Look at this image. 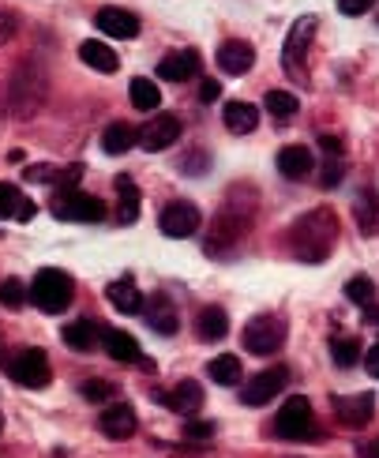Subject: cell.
Instances as JSON below:
<instances>
[{"instance_id":"484cf974","label":"cell","mask_w":379,"mask_h":458,"mask_svg":"<svg viewBox=\"0 0 379 458\" xmlns=\"http://www.w3.org/2000/svg\"><path fill=\"white\" fill-rule=\"evenodd\" d=\"M136 143H139V131L131 124H124V121H113L102 131V150H105V155H128Z\"/></svg>"},{"instance_id":"5bb4252c","label":"cell","mask_w":379,"mask_h":458,"mask_svg":"<svg viewBox=\"0 0 379 458\" xmlns=\"http://www.w3.org/2000/svg\"><path fill=\"white\" fill-rule=\"evenodd\" d=\"M196 75H199L196 49H177V53L162 56V64H158V80H169V83H188V80H196Z\"/></svg>"},{"instance_id":"ac0fdd59","label":"cell","mask_w":379,"mask_h":458,"mask_svg":"<svg viewBox=\"0 0 379 458\" xmlns=\"http://www.w3.org/2000/svg\"><path fill=\"white\" fill-rule=\"evenodd\" d=\"M94 23H98L102 34L121 38V42H128V38H136V34H139V15H136V12H128V8H102Z\"/></svg>"},{"instance_id":"7c38bea8","label":"cell","mask_w":379,"mask_h":458,"mask_svg":"<svg viewBox=\"0 0 379 458\" xmlns=\"http://www.w3.org/2000/svg\"><path fill=\"white\" fill-rule=\"evenodd\" d=\"M158 225H162V233L165 237H173V241H188L196 233V229L203 225V215L196 211L192 203H169L165 211H162V218H158Z\"/></svg>"},{"instance_id":"4316f807","label":"cell","mask_w":379,"mask_h":458,"mask_svg":"<svg viewBox=\"0 0 379 458\" xmlns=\"http://www.w3.org/2000/svg\"><path fill=\"white\" fill-rule=\"evenodd\" d=\"M353 218H357V229H361L365 237H375L379 233V199H375V192H361V196H357Z\"/></svg>"},{"instance_id":"f35d334b","label":"cell","mask_w":379,"mask_h":458,"mask_svg":"<svg viewBox=\"0 0 379 458\" xmlns=\"http://www.w3.org/2000/svg\"><path fill=\"white\" fill-rule=\"evenodd\" d=\"M184 436H188V440H199V444H206V440H211V436H215V425H211V421H196V417H188Z\"/></svg>"},{"instance_id":"7dc6e473","label":"cell","mask_w":379,"mask_h":458,"mask_svg":"<svg viewBox=\"0 0 379 458\" xmlns=\"http://www.w3.org/2000/svg\"><path fill=\"white\" fill-rule=\"evenodd\" d=\"M319 143H324V150H334V155H342V143L331 140V136H319Z\"/></svg>"},{"instance_id":"74e56055","label":"cell","mask_w":379,"mask_h":458,"mask_svg":"<svg viewBox=\"0 0 379 458\" xmlns=\"http://www.w3.org/2000/svg\"><path fill=\"white\" fill-rule=\"evenodd\" d=\"M83 181V165H64V169H56V192H72L75 184Z\"/></svg>"},{"instance_id":"ba28073f","label":"cell","mask_w":379,"mask_h":458,"mask_svg":"<svg viewBox=\"0 0 379 458\" xmlns=\"http://www.w3.org/2000/svg\"><path fill=\"white\" fill-rule=\"evenodd\" d=\"M46 102V80L38 68H19L12 75V109L19 117H30L38 113V106Z\"/></svg>"},{"instance_id":"6da1fadb","label":"cell","mask_w":379,"mask_h":458,"mask_svg":"<svg viewBox=\"0 0 379 458\" xmlns=\"http://www.w3.org/2000/svg\"><path fill=\"white\" fill-rule=\"evenodd\" d=\"M338 241V218L331 207H316L305 218H297L290 229V252L300 263H324Z\"/></svg>"},{"instance_id":"681fc988","label":"cell","mask_w":379,"mask_h":458,"mask_svg":"<svg viewBox=\"0 0 379 458\" xmlns=\"http://www.w3.org/2000/svg\"><path fill=\"white\" fill-rule=\"evenodd\" d=\"M199 165H203V155H192V158H188V174H192V177H196V174H203Z\"/></svg>"},{"instance_id":"f6af8a7d","label":"cell","mask_w":379,"mask_h":458,"mask_svg":"<svg viewBox=\"0 0 379 458\" xmlns=\"http://www.w3.org/2000/svg\"><path fill=\"white\" fill-rule=\"evenodd\" d=\"M12 34H15V19L8 12H0V46L12 42Z\"/></svg>"},{"instance_id":"1f68e13d","label":"cell","mask_w":379,"mask_h":458,"mask_svg":"<svg viewBox=\"0 0 379 458\" xmlns=\"http://www.w3.org/2000/svg\"><path fill=\"white\" fill-rule=\"evenodd\" d=\"M331 357L338 369H353L357 360H361V342L357 338H334L331 342Z\"/></svg>"},{"instance_id":"8992f818","label":"cell","mask_w":379,"mask_h":458,"mask_svg":"<svg viewBox=\"0 0 379 458\" xmlns=\"http://www.w3.org/2000/svg\"><path fill=\"white\" fill-rule=\"evenodd\" d=\"M53 215L61 222H102L105 203L98 196H87V192H80V188H72V192L53 196Z\"/></svg>"},{"instance_id":"d6986e66","label":"cell","mask_w":379,"mask_h":458,"mask_svg":"<svg viewBox=\"0 0 379 458\" xmlns=\"http://www.w3.org/2000/svg\"><path fill=\"white\" fill-rule=\"evenodd\" d=\"M215 56H218V68L225 75H244V72H252V64H256V49L248 42H237V38L222 42Z\"/></svg>"},{"instance_id":"44dd1931","label":"cell","mask_w":379,"mask_h":458,"mask_svg":"<svg viewBox=\"0 0 379 458\" xmlns=\"http://www.w3.org/2000/svg\"><path fill=\"white\" fill-rule=\"evenodd\" d=\"M312 150L308 147H282L278 150V174L286 181H308L312 177Z\"/></svg>"},{"instance_id":"3957f363","label":"cell","mask_w":379,"mask_h":458,"mask_svg":"<svg viewBox=\"0 0 379 458\" xmlns=\"http://www.w3.org/2000/svg\"><path fill=\"white\" fill-rule=\"evenodd\" d=\"M244 350L256 353V357H271L278 353L282 346H286V319L282 316H256L248 327H244Z\"/></svg>"},{"instance_id":"9a60e30c","label":"cell","mask_w":379,"mask_h":458,"mask_svg":"<svg viewBox=\"0 0 379 458\" xmlns=\"http://www.w3.org/2000/svg\"><path fill=\"white\" fill-rule=\"evenodd\" d=\"M102 350L113 357V360H121V365H150V360L139 353V342L131 338L128 331H117V327H109L102 335ZM155 369V365H150Z\"/></svg>"},{"instance_id":"ffe728a7","label":"cell","mask_w":379,"mask_h":458,"mask_svg":"<svg viewBox=\"0 0 379 458\" xmlns=\"http://www.w3.org/2000/svg\"><path fill=\"white\" fill-rule=\"evenodd\" d=\"M143 316L150 323V331H158V335H177V327H181V316L165 293L150 297V304H143Z\"/></svg>"},{"instance_id":"ee69618b","label":"cell","mask_w":379,"mask_h":458,"mask_svg":"<svg viewBox=\"0 0 379 458\" xmlns=\"http://www.w3.org/2000/svg\"><path fill=\"white\" fill-rule=\"evenodd\" d=\"M365 369H368L372 379H379V342H375L372 350H365Z\"/></svg>"},{"instance_id":"e0dca14e","label":"cell","mask_w":379,"mask_h":458,"mask_svg":"<svg viewBox=\"0 0 379 458\" xmlns=\"http://www.w3.org/2000/svg\"><path fill=\"white\" fill-rule=\"evenodd\" d=\"M136 425H139L136 421V410H131L128 403H113L98 417V428L109 436V440H128V436L136 432Z\"/></svg>"},{"instance_id":"b9f144b4","label":"cell","mask_w":379,"mask_h":458,"mask_svg":"<svg viewBox=\"0 0 379 458\" xmlns=\"http://www.w3.org/2000/svg\"><path fill=\"white\" fill-rule=\"evenodd\" d=\"M338 181H342V162H327L324 165V177H319V184H324V188H331V184H338Z\"/></svg>"},{"instance_id":"7a4b0ae2","label":"cell","mask_w":379,"mask_h":458,"mask_svg":"<svg viewBox=\"0 0 379 458\" xmlns=\"http://www.w3.org/2000/svg\"><path fill=\"white\" fill-rule=\"evenodd\" d=\"M75 297V282L68 271H56V267H46V271H38L34 282H30V301L38 304L42 312L56 316V312H64L68 304Z\"/></svg>"},{"instance_id":"7402d4cb","label":"cell","mask_w":379,"mask_h":458,"mask_svg":"<svg viewBox=\"0 0 379 458\" xmlns=\"http://www.w3.org/2000/svg\"><path fill=\"white\" fill-rule=\"evenodd\" d=\"M102 327L94 319H75V323H68L64 327V342L72 350H80V353H90V350H98L102 346Z\"/></svg>"},{"instance_id":"836d02e7","label":"cell","mask_w":379,"mask_h":458,"mask_svg":"<svg viewBox=\"0 0 379 458\" xmlns=\"http://www.w3.org/2000/svg\"><path fill=\"white\" fill-rule=\"evenodd\" d=\"M346 297L353 304H361V309H368V304H375V282L368 275H357L346 282Z\"/></svg>"},{"instance_id":"7bdbcfd3","label":"cell","mask_w":379,"mask_h":458,"mask_svg":"<svg viewBox=\"0 0 379 458\" xmlns=\"http://www.w3.org/2000/svg\"><path fill=\"white\" fill-rule=\"evenodd\" d=\"M199 98H203V102H218V98H222V83H218V80H203Z\"/></svg>"},{"instance_id":"60d3db41","label":"cell","mask_w":379,"mask_h":458,"mask_svg":"<svg viewBox=\"0 0 379 458\" xmlns=\"http://www.w3.org/2000/svg\"><path fill=\"white\" fill-rule=\"evenodd\" d=\"M375 8V0H338V12L342 15H365Z\"/></svg>"},{"instance_id":"8fae6325","label":"cell","mask_w":379,"mask_h":458,"mask_svg":"<svg viewBox=\"0 0 379 458\" xmlns=\"http://www.w3.org/2000/svg\"><path fill=\"white\" fill-rule=\"evenodd\" d=\"M181 140V121L169 117V113H155L143 128H139V147L150 150V155H158V150H169Z\"/></svg>"},{"instance_id":"ab89813d","label":"cell","mask_w":379,"mask_h":458,"mask_svg":"<svg viewBox=\"0 0 379 458\" xmlns=\"http://www.w3.org/2000/svg\"><path fill=\"white\" fill-rule=\"evenodd\" d=\"M23 177H27L30 184H53V181H56V169L46 165V162H38V165H27V169H23Z\"/></svg>"},{"instance_id":"8d00e7d4","label":"cell","mask_w":379,"mask_h":458,"mask_svg":"<svg viewBox=\"0 0 379 458\" xmlns=\"http://www.w3.org/2000/svg\"><path fill=\"white\" fill-rule=\"evenodd\" d=\"M80 391H83V398H90V403H109V398L117 394V391H113V384H105V379H87Z\"/></svg>"},{"instance_id":"52a82bcc","label":"cell","mask_w":379,"mask_h":458,"mask_svg":"<svg viewBox=\"0 0 379 458\" xmlns=\"http://www.w3.org/2000/svg\"><path fill=\"white\" fill-rule=\"evenodd\" d=\"M8 376L15 379L19 387H30V391L49 387V379H53L49 360H46L42 350H19V353L8 360Z\"/></svg>"},{"instance_id":"5b68a950","label":"cell","mask_w":379,"mask_h":458,"mask_svg":"<svg viewBox=\"0 0 379 458\" xmlns=\"http://www.w3.org/2000/svg\"><path fill=\"white\" fill-rule=\"evenodd\" d=\"M274 432H278V440H308V436L316 432L312 403H308V398L293 394L290 403L274 413Z\"/></svg>"},{"instance_id":"4dcf8cb0","label":"cell","mask_w":379,"mask_h":458,"mask_svg":"<svg viewBox=\"0 0 379 458\" xmlns=\"http://www.w3.org/2000/svg\"><path fill=\"white\" fill-rule=\"evenodd\" d=\"M80 56H83V64H90L94 72H117V53H113L105 42H83Z\"/></svg>"},{"instance_id":"bcb514c9","label":"cell","mask_w":379,"mask_h":458,"mask_svg":"<svg viewBox=\"0 0 379 458\" xmlns=\"http://www.w3.org/2000/svg\"><path fill=\"white\" fill-rule=\"evenodd\" d=\"M38 215V207L30 203V199H23V207H19V215H15V222H30Z\"/></svg>"},{"instance_id":"30bf717a","label":"cell","mask_w":379,"mask_h":458,"mask_svg":"<svg viewBox=\"0 0 379 458\" xmlns=\"http://www.w3.org/2000/svg\"><path fill=\"white\" fill-rule=\"evenodd\" d=\"M290 384V369L286 365H274L267 372H259L252 379H244V387H240V403L244 406H267L271 398Z\"/></svg>"},{"instance_id":"9c48e42d","label":"cell","mask_w":379,"mask_h":458,"mask_svg":"<svg viewBox=\"0 0 379 458\" xmlns=\"http://www.w3.org/2000/svg\"><path fill=\"white\" fill-rule=\"evenodd\" d=\"M319 27L316 15H300L297 23L290 27V38H286V49H282V64H286L290 75H305V56H308V42Z\"/></svg>"},{"instance_id":"277c9868","label":"cell","mask_w":379,"mask_h":458,"mask_svg":"<svg viewBox=\"0 0 379 458\" xmlns=\"http://www.w3.org/2000/svg\"><path fill=\"white\" fill-rule=\"evenodd\" d=\"M244 229H248V215H240L233 203H225L211 222V233H206V256H225L244 237Z\"/></svg>"},{"instance_id":"2e32d148","label":"cell","mask_w":379,"mask_h":458,"mask_svg":"<svg viewBox=\"0 0 379 458\" xmlns=\"http://www.w3.org/2000/svg\"><path fill=\"white\" fill-rule=\"evenodd\" d=\"M158 403H165L169 410H177L188 421V417H196L203 410V387L196 384V379H181V384L169 394H158Z\"/></svg>"},{"instance_id":"83f0119b","label":"cell","mask_w":379,"mask_h":458,"mask_svg":"<svg viewBox=\"0 0 379 458\" xmlns=\"http://www.w3.org/2000/svg\"><path fill=\"white\" fill-rule=\"evenodd\" d=\"M206 376H211L218 387H233V384H240V376H244L240 357H233V353H218L211 365H206Z\"/></svg>"},{"instance_id":"d590c367","label":"cell","mask_w":379,"mask_h":458,"mask_svg":"<svg viewBox=\"0 0 379 458\" xmlns=\"http://www.w3.org/2000/svg\"><path fill=\"white\" fill-rule=\"evenodd\" d=\"M19 207H23V192H19L15 184L0 181V222H4V218H15V215H19Z\"/></svg>"},{"instance_id":"e575fe53","label":"cell","mask_w":379,"mask_h":458,"mask_svg":"<svg viewBox=\"0 0 379 458\" xmlns=\"http://www.w3.org/2000/svg\"><path fill=\"white\" fill-rule=\"evenodd\" d=\"M27 285L19 282V278H4L0 282V304H4V309H23L27 304Z\"/></svg>"},{"instance_id":"d6a6232c","label":"cell","mask_w":379,"mask_h":458,"mask_svg":"<svg viewBox=\"0 0 379 458\" xmlns=\"http://www.w3.org/2000/svg\"><path fill=\"white\" fill-rule=\"evenodd\" d=\"M263 106H267V109H271V117H278V121H290L293 113L300 109V102L293 98V94H286V90H267Z\"/></svg>"},{"instance_id":"f907efd6","label":"cell","mask_w":379,"mask_h":458,"mask_svg":"<svg viewBox=\"0 0 379 458\" xmlns=\"http://www.w3.org/2000/svg\"><path fill=\"white\" fill-rule=\"evenodd\" d=\"M365 458H379V444H368L365 447Z\"/></svg>"},{"instance_id":"816d5d0a","label":"cell","mask_w":379,"mask_h":458,"mask_svg":"<svg viewBox=\"0 0 379 458\" xmlns=\"http://www.w3.org/2000/svg\"><path fill=\"white\" fill-rule=\"evenodd\" d=\"M0 428H4V417H0Z\"/></svg>"},{"instance_id":"d4e9b609","label":"cell","mask_w":379,"mask_h":458,"mask_svg":"<svg viewBox=\"0 0 379 458\" xmlns=\"http://www.w3.org/2000/svg\"><path fill=\"white\" fill-rule=\"evenodd\" d=\"M225 331H230V316H225V309H218V304H206L196 316V335L203 342H222Z\"/></svg>"},{"instance_id":"f1b7e54d","label":"cell","mask_w":379,"mask_h":458,"mask_svg":"<svg viewBox=\"0 0 379 458\" xmlns=\"http://www.w3.org/2000/svg\"><path fill=\"white\" fill-rule=\"evenodd\" d=\"M113 184H117V218L131 225L139 218V188L131 184V177H117Z\"/></svg>"},{"instance_id":"f546056e","label":"cell","mask_w":379,"mask_h":458,"mask_svg":"<svg viewBox=\"0 0 379 458\" xmlns=\"http://www.w3.org/2000/svg\"><path fill=\"white\" fill-rule=\"evenodd\" d=\"M128 94H131V106L143 109V113H150V109H158V106H162V90H158V83H155V80H147V75H139V80H131Z\"/></svg>"},{"instance_id":"4fadbf2b","label":"cell","mask_w":379,"mask_h":458,"mask_svg":"<svg viewBox=\"0 0 379 458\" xmlns=\"http://www.w3.org/2000/svg\"><path fill=\"white\" fill-rule=\"evenodd\" d=\"M331 406H334L338 425H346V428H365V425L372 421L375 398H372L368 391H361V394H334Z\"/></svg>"},{"instance_id":"603a6c76","label":"cell","mask_w":379,"mask_h":458,"mask_svg":"<svg viewBox=\"0 0 379 458\" xmlns=\"http://www.w3.org/2000/svg\"><path fill=\"white\" fill-rule=\"evenodd\" d=\"M222 121L233 136H248V131H256V124H259V109L252 102H230L222 109Z\"/></svg>"},{"instance_id":"cb8c5ba5","label":"cell","mask_w":379,"mask_h":458,"mask_svg":"<svg viewBox=\"0 0 379 458\" xmlns=\"http://www.w3.org/2000/svg\"><path fill=\"white\" fill-rule=\"evenodd\" d=\"M105 297H109L113 309L124 312V316H136V312H143V293L136 290V282H131V278L113 282L109 290H105Z\"/></svg>"},{"instance_id":"c3c4849f","label":"cell","mask_w":379,"mask_h":458,"mask_svg":"<svg viewBox=\"0 0 379 458\" xmlns=\"http://www.w3.org/2000/svg\"><path fill=\"white\" fill-rule=\"evenodd\" d=\"M365 319L372 323V327H379V304H368V309H365Z\"/></svg>"}]
</instances>
